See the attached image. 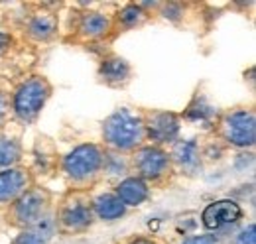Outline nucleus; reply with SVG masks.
<instances>
[{"label": "nucleus", "mask_w": 256, "mask_h": 244, "mask_svg": "<svg viewBox=\"0 0 256 244\" xmlns=\"http://www.w3.org/2000/svg\"><path fill=\"white\" fill-rule=\"evenodd\" d=\"M144 138V122L128 108L114 110L102 122V140L114 150H132Z\"/></svg>", "instance_id": "obj_1"}, {"label": "nucleus", "mask_w": 256, "mask_h": 244, "mask_svg": "<svg viewBox=\"0 0 256 244\" xmlns=\"http://www.w3.org/2000/svg\"><path fill=\"white\" fill-rule=\"evenodd\" d=\"M50 94L52 85L44 77H32L16 89L12 98V110L22 122H34L42 112Z\"/></svg>", "instance_id": "obj_2"}, {"label": "nucleus", "mask_w": 256, "mask_h": 244, "mask_svg": "<svg viewBox=\"0 0 256 244\" xmlns=\"http://www.w3.org/2000/svg\"><path fill=\"white\" fill-rule=\"evenodd\" d=\"M102 168V152L95 144H81L65 156L64 172L73 182H87Z\"/></svg>", "instance_id": "obj_3"}, {"label": "nucleus", "mask_w": 256, "mask_h": 244, "mask_svg": "<svg viewBox=\"0 0 256 244\" xmlns=\"http://www.w3.org/2000/svg\"><path fill=\"white\" fill-rule=\"evenodd\" d=\"M221 134L223 138L236 148H248L254 144L256 120L254 110H234L221 120Z\"/></svg>", "instance_id": "obj_4"}, {"label": "nucleus", "mask_w": 256, "mask_h": 244, "mask_svg": "<svg viewBox=\"0 0 256 244\" xmlns=\"http://www.w3.org/2000/svg\"><path fill=\"white\" fill-rule=\"evenodd\" d=\"M93 205L91 201L81 193H71L67 199H64V205L60 209V224L69 232L85 230L93 222Z\"/></svg>", "instance_id": "obj_5"}, {"label": "nucleus", "mask_w": 256, "mask_h": 244, "mask_svg": "<svg viewBox=\"0 0 256 244\" xmlns=\"http://www.w3.org/2000/svg\"><path fill=\"white\" fill-rule=\"evenodd\" d=\"M134 168L140 180H160L170 172V156L158 146H144L134 154Z\"/></svg>", "instance_id": "obj_6"}, {"label": "nucleus", "mask_w": 256, "mask_h": 244, "mask_svg": "<svg viewBox=\"0 0 256 244\" xmlns=\"http://www.w3.org/2000/svg\"><path fill=\"white\" fill-rule=\"evenodd\" d=\"M50 195L44 189H26L14 203V218L18 224L32 226L34 222L46 214Z\"/></svg>", "instance_id": "obj_7"}, {"label": "nucleus", "mask_w": 256, "mask_h": 244, "mask_svg": "<svg viewBox=\"0 0 256 244\" xmlns=\"http://www.w3.org/2000/svg\"><path fill=\"white\" fill-rule=\"evenodd\" d=\"M144 122V136H148L156 144H168L174 142L180 134V118L174 112L156 110L150 112Z\"/></svg>", "instance_id": "obj_8"}, {"label": "nucleus", "mask_w": 256, "mask_h": 244, "mask_svg": "<svg viewBox=\"0 0 256 244\" xmlns=\"http://www.w3.org/2000/svg\"><path fill=\"white\" fill-rule=\"evenodd\" d=\"M240 216H242V209L238 207L236 201H232V199H219L215 203H209L203 209L201 220H203V226L207 230H219V228H223L226 224L236 222Z\"/></svg>", "instance_id": "obj_9"}, {"label": "nucleus", "mask_w": 256, "mask_h": 244, "mask_svg": "<svg viewBox=\"0 0 256 244\" xmlns=\"http://www.w3.org/2000/svg\"><path fill=\"white\" fill-rule=\"evenodd\" d=\"M28 172L20 168H6L0 172V203L16 201L28 187Z\"/></svg>", "instance_id": "obj_10"}, {"label": "nucleus", "mask_w": 256, "mask_h": 244, "mask_svg": "<svg viewBox=\"0 0 256 244\" xmlns=\"http://www.w3.org/2000/svg\"><path fill=\"white\" fill-rule=\"evenodd\" d=\"M114 195L122 201L124 207H138V205H142L148 199L150 191H148V185H146L144 180H140V178H126V180H122V182L118 183Z\"/></svg>", "instance_id": "obj_11"}, {"label": "nucleus", "mask_w": 256, "mask_h": 244, "mask_svg": "<svg viewBox=\"0 0 256 244\" xmlns=\"http://www.w3.org/2000/svg\"><path fill=\"white\" fill-rule=\"evenodd\" d=\"M130 65L126 60L116 58V56H108L100 61L98 67V77L100 81H104L106 85H122L130 79Z\"/></svg>", "instance_id": "obj_12"}, {"label": "nucleus", "mask_w": 256, "mask_h": 244, "mask_svg": "<svg viewBox=\"0 0 256 244\" xmlns=\"http://www.w3.org/2000/svg\"><path fill=\"white\" fill-rule=\"evenodd\" d=\"M174 160L176 164L186 172V174H195L201 168V152L195 140H182L174 148Z\"/></svg>", "instance_id": "obj_13"}, {"label": "nucleus", "mask_w": 256, "mask_h": 244, "mask_svg": "<svg viewBox=\"0 0 256 244\" xmlns=\"http://www.w3.org/2000/svg\"><path fill=\"white\" fill-rule=\"evenodd\" d=\"M126 211L122 201L114 193H102L93 201V213L102 220H116Z\"/></svg>", "instance_id": "obj_14"}, {"label": "nucleus", "mask_w": 256, "mask_h": 244, "mask_svg": "<svg viewBox=\"0 0 256 244\" xmlns=\"http://www.w3.org/2000/svg\"><path fill=\"white\" fill-rule=\"evenodd\" d=\"M28 34L38 42L50 40L58 32V18L50 12H38L28 20Z\"/></svg>", "instance_id": "obj_15"}, {"label": "nucleus", "mask_w": 256, "mask_h": 244, "mask_svg": "<svg viewBox=\"0 0 256 244\" xmlns=\"http://www.w3.org/2000/svg\"><path fill=\"white\" fill-rule=\"evenodd\" d=\"M108 30H110V20L102 12H85L79 20V32L89 40L102 38L104 34H108Z\"/></svg>", "instance_id": "obj_16"}, {"label": "nucleus", "mask_w": 256, "mask_h": 244, "mask_svg": "<svg viewBox=\"0 0 256 244\" xmlns=\"http://www.w3.org/2000/svg\"><path fill=\"white\" fill-rule=\"evenodd\" d=\"M186 118L190 122H199L201 126H211L217 120V108L209 104V100L203 94H197L186 110Z\"/></svg>", "instance_id": "obj_17"}, {"label": "nucleus", "mask_w": 256, "mask_h": 244, "mask_svg": "<svg viewBox=\"0 0 256 244\" xmlns=\"http://www.w3.org/2000/svg\"><path fill=\"white\" fill-rule=\"evenodd\" d=\"M22 156V146L18 140L12 138H0V168L14 166Z\"/></svg>", "instance_id": "obj_18"}, {"label": "nucleus", "mask_w": 256, "mask_h": 244, "mask_svg": "<svg viewBox=\"0 0 256 244\" xmlns=\"http://www.w3.org/2000/svg\"><path fill=\"white\" fill-rule=\"evenodd\" d=\"M144 18H146V12H142V6H140V4H126V6L118 12V24H122L124 28H134V26H138Z\"/></svg>", "instance_id": "obj_19"}, {"label": "nucleus", "mask_w": 256, "mask_h": 244, "mask_svg": "<svg viewBox=\"0 0 256 244\" xmlns=\"http://www.w3.org/2000/svg\"><path fill=\"white\" fill-rule=\"evenodd\" d=\"M56 226H58V222H56V218L52 216V214H44V216H40L36 222H34L32 226H30V230H32L36 236H40L44 242L46 240H50L54 234H56Z\"/></svg>", "instance_id": "obj_20"}, {"label": "nucleus", "mask_w": 256, "mask_h": 244, "mask_svg": "<svg viewBox=\"0 0 256 244\" xmlns=\"http://www.w3.org/2000/svg\"><path fill=\"white\" fill-rule=\"evenodd\" d=\"M102 168L112 176H122L128 172L126 162L116 154H102Z\"/></svg>", "instance_id": "obj_21"}, {"label": "nucleus", "mask_w": 256, "mask_h": 244, "mask_svg": "<svg viewBox=\"0 0 256 244\" xmlns=\"http://www.w3.org/2000/svg\"><path fill=\"white\" fill-rule=\"evenodd\" d=\"M236 244H256V228L254 224H248L238 236H236Z\"/></svg>", "instance_id": "obj_22"}, {"label": "nucleus", "mask_w": 256, "mask_h": 244, "mask_svg": "<svg viewBox=\"0 0 256 244\" xmlns=\"http://www.w3.org/2000/svg\"><path fill=\"white\" fill-rule=\"evenodd\" d=\"M12 244H46L40 236H36L32 230H24L22 234L16 236V240Z\"/></svg>", "instance_id": "obj_23"}, {"label": "nucleus", "mask_w": 256, "mask_h": 244, "mask_svg": "<svg viewBox=\"0 0 256 244\" xmlns=\"http://www.w3.org/2000/svg\"><path fill=\"white\" fill-rule=\"evenodd\" d=\"M164 16L170 18V20H178L184 16V6L182 4H168L164 8Z\"/></svg>", "instance_id": "obj_24"}, {"label": "nucleus", "mask_w": 256, "mask_h": 244, "mask_svg": "<svg viewBox=\"0 0 256 244\" xmlns=\"http://www.w3.org/2000/svg\"><path fill=\"white\" fill-rule=\"evenodd\" d=\"M10 44H12V38H10V34H6V32H0V54H4V52L10 48Z\"/></svg>", "instance_id": "obj_25"}, {"label": "nucleus", "mask_w": 256, "mask_h": 244, "mask_svg": "<svg viewBox=\"0 0 256 244\" xmlns=\"http://www.w3.org/2000/svg\"><path fill=\"white\" fill-rule=\"evenodd\" d=\"M184 244H215V242H213L211 236H192V238H188Z\"/></svg>", "instance_id": "obj_26"}, {"label": "nucleus", "mask_w": 256, "mask_h": 244, "mask_svg": "<svg viewBox=\"0 0 256 244\" xmlns=\"http://www.w3.org/2000/svg\"><path fill=\"white\" fill-rule=\"evenodd\" d=\"M8 108H10V104H8V98H6V94H2L0 92V118L8 112Z\"/></svg>", "instance_id": "obj_27"}, {"label": "nucleus", "mask_w": 256, "mask_h": 244, "mask_svg": "<svg viewBox=\"0 0 256 244\" xmlns=\"http://www.w3.org/2000/svg\"><path fill=\"white\" fill-rule=\"evenodd\" d=\"M128 244H158L156 240H150V238H134V240H130Z\"/></svg>", "instance_id": "obj_28"}]
</instances>
